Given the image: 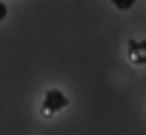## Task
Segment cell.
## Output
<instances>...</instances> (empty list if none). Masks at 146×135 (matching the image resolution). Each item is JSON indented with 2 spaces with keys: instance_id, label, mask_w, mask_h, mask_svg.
Wrapping results in <instances>:
<instances>
[{
  "instance_id": "6da1fadb",
  "label": "cell",
  "mask_w": 146,
  "mask_h": 135,
  "mask_svg": "<svg viewBox=\"0 0 146 135\" xmlns=\"http://www.w3.org/2000/svg\"><path fill=\"white\" fill-rule=\"evenodd\" d=\"M69 106V98L60 92V89H46L43 92V112L46 115H54V112H60V109H66Z\"/></svg>"
},
{
  "instance_id": "7a4b0ae2",
  "label": "cell",
  "mask_w": 146,
  "mask_h": 135,
  "mask_svg": "<svg viewBox=\"0 0 146 135\" xmlns=\"http://www.w3.org/2000/svg\"><path fill=\"white\" fill-rule=\"evenodd\" d=\"M135 3H137V0H112V6H115V9H120V12H126V9H132Z\"/></svg>"
},
{
  "instance_id": "3957f363",
  "label": "cell",
  "mask_w": 146,
  "mask_h": 135,
  "mask_svg": "<svg viewBox=\"0 0 146 135\" xmlns=\"http://www.w3.org/2000/svg\"><path fill=\"white\" fill-rule=\"evenodd\" d=\"M3 20H6V6L0 3V23H3Z\"/></svg>"
}]
</instances>
